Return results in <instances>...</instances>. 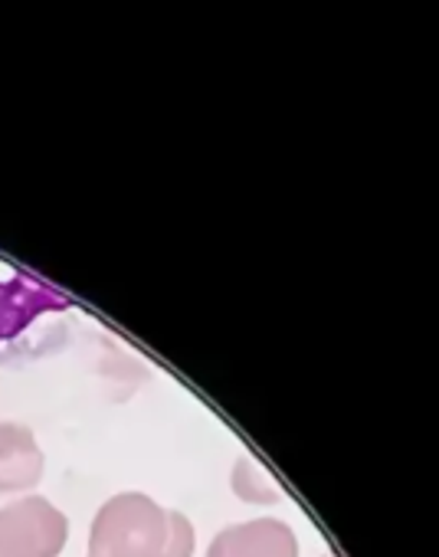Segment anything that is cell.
I'll return each mask as SVG.
<instances>
[{"label":"cell","mask_w":439,"mask_h":557,"mask_svg":"<svg viewBox=\"0 0 439 557\" xmlns=\"http://www.w3.org/2000/svg\"><path fill=\"white\" fill-rule=\"evenodd\" d=\"M167 537V511L145 492L112 495L89 528V557H158Z\"/></svg>","instance_id":"obj_1"},{"label":"cell","mask_w":439,"mask_h":557,"mask_svg":"<svg viewBox=\"0 0 439 557\" xmlns=\"http://www.w3.org/2000/svg\"><path fill=\"white\" fill-rule=\"evenodd\" d=\"M70 541V518L43 495L0 508V557H60Z\"/></svg>","instance_id":"obj_2"},{"label":"cell","mask_w":439,"mask_h":557,"mask_svg":"<svg viewBox=\"0 0 439 557\" xmlns=\"http://www.w3.org/2000/svg\"><path fill=\"white\" fill-rule=\"evenodd\" d=\"M206 557H299V537L279 518H253L213 534Z\"/></svg>","instance_id":"obj_3"},{"label":"cell","mask_w":439,"mask_h":557,"mask_svg":"<svg viewBox=\"0 0 439 557\" xmlns=\"http://www.w3.org/2000/svg\"><path fill=\"white\" fill-rule=\"evenodd\" d=\"M47 456L24 423H0V492H30L40 485Z\"/></svg>","instance_id":"obj_4"},{"label":"cell","mask_w":439,"mask_h":557,"mask_svg":"<svg viewBox=\"0 0 439 557\" xmlns=\"http://www.w3.org/2000/svg\"><path fill=\"white\" fill-rule=\"evenodd\" d=\"M230 485L237 492L240 502H250V505H276L283 502V488L279 482L269 475V469L253 459V456H240L237 466H234V475H230Z\"/></svg>","instance_id":"obj_5"},{"label":"cell","mask_w":439,"mask_h":557,"mask_svg":"<svg viewBox=\"0 0 439 557\" xmlns=\"http://www.w3.org/2000/svg\"><path fill=\"white\" fill-rule=\"evenodd\" d=\"M193 547H197V531L190 518L180 511H167V537L158 557H193Z\"/></svg>","instance_id":"obj_6"},{"label":"cell","mask_w":439,"mask_h":557,"mask_svg":"<svg viewBox=\"0 0 439 557\" xmlns=\"http://www.w3.org/2000/svg\"><path fill=\"white\" fill-rule=\"evenodd\" d=\"M325 557H331V554H325Z\"/></svg>","instance_id":"obj_7"}]
</instances>
